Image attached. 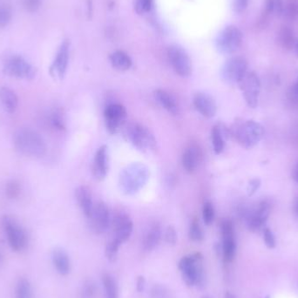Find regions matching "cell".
<instances>
[{"mask_svg":"<svg viewBox=\"0 0 298 298\" xmlns=\"http://www.w3.org/2000/svg\"><path fill=\"white\" fill-rule=\"evenodd\" d=\"M13 141L19 152L30 157H42L46 152L45 140L33 129H19L14 134Z\"/></svg>","mask_w":298,"mask_h":298,"instance_id":"6da1fadb","label":"cell"},{"mask_svg":"<svg viewBox=\"0 0 298 298\" xmlns=\"http://www.w3.org/2000/svg\"><path fill=\"white\" fill-rule=\"evenodd\" d=\"M230 134L242 147L250 149L257 146L261 141L264 134V129L256 120H241L236 121L232 126Z\"/></svg>","mask_w":298,"mask_h":298,"instance_id":"7a4b0ae2","label":"cell"},{"mask_svg":"<svg viewBox=\"0 0 298 298\" xmlns=\"http://www.w3.org/2000/svg\"><path fill=\"white\" fill-rule=\"evenodd\" d=\"M182 278L188 286H199L204 281L203 256L200 253L182 257L179 262Z\"/></svg>","mask_w":298,"mask_h":298,"instance_id":"3957f363","label":"cell"},{"mask_svg":"<svg viewBox=\"0 0 298 298\" xmlns=\"http://www.w3.org/2000/svg\"><path fill=\"white\" fill-rule=\"evenodd\" d=\"M127 136L133 145L141 151H149L155 148V135L145 126L132 123L127 129Z\"/></svg>","mask_w":298,"mask_h":298,"instance_id":"277c9868","label":"cell"},{"mask_svg":"<svg viewBox=\"0 0 298 298\" xmlns=\"http://www.w3.org/2000/svg\"><path fill=\"white\" fill-rule=\"evenodd\" d=\"M147 180V170L144 166L134 165L120 176V186L127 194L136 193Z\"/></svg>","mask_w":298,"mask_h":298,"instance_id":"5b68a950","label":"cell"},{"mask_svg":"<svg viewBox=\"0 0 298 298\" xmlns=\"http://www.w3.org/2000/svg\"><path fill=\"white\" fill-rule=\"evenodd\" d=\"M238 85L247 106L251 108H257L261 92V81L257 73L246 72Z\"/></svg>","mask_w":298,"mask_h":298,"instance_id":"8992f818","label":"cell"},{"mask_svg":"<svg viewBox=\"0 0 298 298\" xmlns=\"http://www.w3.org/2000/svg\"><path fill=\"white\" fill-rule=\"evenodd\" d=\"M3 227L12 251H23L27 244V237L22 227L11 216L3 218Z\"/></svg>","mask_w":298,"mask_h":298,"instance_id":"52a82bcc","label":"cell"},{"mask_svg":"<svg viewBox=\"0 0 298 298\" xmlns=\"http://www.w3.org/2000/svg\"><path fill=\"white\" fill-rule=\"evenodd\" d=\"M242 32L237 27L230 26L219 34L216 45L221 54H230L238 50L242 45Z\"/></svg>","mask_w":298,"mask_h":298,"instance_id":"ba28073f","label":"cell"},{"mask_svg":"<svg viewBox=\"0 0 298 298\" xmlns=\"http://www.w3.org/2000/svg\"><path fill=\"white\" fill-rule=\"evenodd\" d=\"M6 74L18 79L32 80L35 77L36 71L31 64L19 56L11 57L4 65Z\"/></svg>","mask_w":298,"mask_h":298,"instance_id":"9c48e42d","label":"cell"},{"mask_svg":"<svg viewBox=\"0 0 298 298\" xmlns=\"http://www.w3.org/2000/svg\"><path fill=\"white\" fill-rule=\"evenodd\" d=\"M247 72V62L242 57L227 60L221 68V77L227 83L238 84Z\"/></svg>","mask_w":298,"mask_h":298,"instance_id":"30bf717a","label":"cell"},{"mask_svg":"<svg viewBox=\"0 0 298 298\" xmlns=\"http://www.w3.org/2000/svg\"><path fill=\"white\" fill-rule=\"evenodd\" d=\"M221 236H222V256L224 262H232L236 256V244L235 240V232L232 221L224 220L221 225Z\"/></svg>","mask_w":298,"mask_h":298,"instance_id":"8fae6325","label":"cell"},{"mask_svg":"<svg viewBox=\"0 0 298 298\" xmlns=\"http://www.w3.org/2000/svg\"><path fill=\"white\" fill-rule=\"evenodd\" d=\"M104 118L106 126L111 134H115L124 124L127 119V110L121 104L113 103L105 108Z\"/></svg>","mask_w":298,"mask_h":298,"instance_id":"7c38bea8","label":"cell"},{"mask_svg":"<svg viewBox=\"0 0 298 298\" xmlns=\"http://www.w3.org/2000/svg\"><path fill=\"white\" fill-rule=\"evenodd\" d=\"M168 58L173 70L182 77H188L192 72V63L184 50L177 46H172L168 50Z\"/></svg>","mask_w":298,"mask_h":298,"instance_id":"4fadbf2b","label":"cell"},{"mask_svg":"<svg viewBox=\"0 0 298 298\" xmlns=\"http://www.w3.org/2000/svg\"><path fill=\"white\" fill-rule=\"evenodd\" d=\"M112 227L113 231V238L122 244L130 238L134 229V224L129 215L124 213H119L113 217Z\"/></svg>","mask_w":298,"mask_h":298,"instance_id":"5bb4252c","label":"cell"},{"mask_svg":"<svg viewBox=\"0 0 298 298\" xmlns=\"http://www.w3.org/2000/svg\"><path fill=\"white\" fill-rule=\"evenodd\" d=\"M270 214V204L267 201H262L246 215L247 228L251 231H257L268 220Z\"/></svg>","mask_w":298,"mask_h":298,"instance_id":"9a60e30c","label":"cell"},{"mask_svg":"<svg viewBox=\"0 0 298 298\" xmlns=\"http://www.w3.org/2000/svg\"><path fill=\"white\" fill-rule=\"evenodd\" d=\"M91 224L95 232L104 233L110 226V215L108 206L103 202H98L93 206V213L91 215Z\"/></svg>","mask_w":298,"mask_h":298,"instance_id":"2e32d148","label":"cell"},{"mask_svg":"<svg viewBox=\"0 0 298 298\" xmlns=\"http://www.w3.org/2000/svg\"><path fill=\"white\" fill-rule=\"evenodd\" d=\"M194 106L195 109L203 117L210 119L215 116L217 112V106L215 100L208 93H197L194 96Z\"/></svg>","mask_w":298,"mask_h":298,"instance_id":"e0dca14e","label":"cell"},{"mask_svg":"<svg viewBox=\"0 0 298 298\" xmlns=\"http://www.w3.org/2000/svg\"><path fill=\"white\" fill-rule=\"evenodd\" d=\"M108 171V147L103 146L98 147L92 165V173L96 180L102 181L106 178Z\"/></svg>","mask_w":298,"mask_h":298,"instance_id":"ac0fdd59","label":"cell"},{"mask_svg":"<svg viewBox=\"0 0 298 298\" xmlns=\"http://www.w3.org/2000/svg\"><path fill=\"white\" fill-rule=\"evenodd\" d=\"M202 151L196 144H192L185 149L182 155V166L188 173L196 171L202 161Z\"/></svg>","mask_w":298,"mask_h":298,"instance_id":"d6986e66","label":"cell"},{"mask_svg":"<svg viewBox=\"0 0 298 298\" xmlns=\"http://www.w3.org/2000/svg\"><path fill=\"white\" fill-rule=\"evenodd\" d=\"M69 60V43L65 41L60 46V50L57 54L54 64L51 67V72L54 76L62 80L66 74Z\"/></svg>","mask_w":298,"mask_h":298,"instance_id":"ffe728a7","label":"cell"},{"mask_svg":"<svg viewBox=\"0 0 298 298\" xmlns=\"http://www.w3.org/2000/svg\"><path fill=\"white\" fill-rule=\"evenodd\" d=\"M75 197L77 200L78 204L81 207V210L83 212L86 217L90 219L92 213H93V203L92 199V194L89 189L85 186L78 187L75 191Z\"/></svg>","mask_w":298,"mask_h":298,"instance_id":"44dd1931","label":"cell"},{"mask_svg":"<svg viewBox=\"0 0 298 298\" xmlns=\"http://www.w3.org/2000/svg\"><path fill=\"white\" fill-rule=\"evenodd\" d=\"M154 97L161 108H164L168 113L173 115H177L179 113L178 103L175 97L167 93V91L162 89L155 90L154 92Z\"/></svg>","mask_w":298,"mask_h":298,"instance_id":"7402d4cb","label":"cell"},{"mask_svg":"<svg viewBox=\"0 0 298 298\" xmlns=\"http://www.w3.org/2000/svg\"><path fill=\"white\" fill-rule=\"evenodd\" d=\"M53 262L57 271L62 276H66L71 270V263L68 255L61 249H56L53 253Z\"/></svg>","mask_w":298,"mask_h":298,"instance_id":"603a6c76","label":"cell"},{"mask_svg":"<svg viewBox=\"0 0 298 298\" xmlns=\"http://www.w3.org/2000/svg\"><path fill=\"white\" fill-rule=\"evenodd\" d=\"M226 129L221 124L214 126L211 131V140L213 144V148L216 155H220L222 153L225 147V139L227 137Z\"/></svg>","mask_w":298,"mask_h":298,"instance_id":"cb8c5ba5","label":"cell"},{"mask_svg":"<svg viewBox=\"0 0 298 298\" xmlns=\"http://www.w3.org/2000/svg\"><path fill=\"white\" fill-rule=\"evenodd\" d=\"M0 102L7 113H14L18 108V97L8 87H2L0 89Z\"/></svg>","mask_w":298,"mask_h":298,"instance_id":"d4e9b609","label":"cell"},{"mask_svg":"<svg viewBox=\"0 0 298 298\" xmlns=\"http://www.w3.org/2000/svg\"><path fill=\"white\" fill-rule=\"evenodd\" d=\"M161 238V227L157 224H153L144 238V247L148 251L155 250V247L158 246Z\"/></svg>","mask_w":298,"mask_h":298,"instance_id":"484cf974","label":"cell"},{"mask_svg":"<svg viewBox=\"0 0 298 298\" xmlns=\"http://www.w3.org/2000/svg\"><path fill=\"white\" fill-rule=\"evenodd\" d=\"M112 66L119 71H127L132 66V60L130 57L124 52H115L110 56Z\"/></svg>","mask_w":298,"mask_h":298,"instance_id":"4316f807","label":"cell"},{"mask_svg":"<svg viewBox=\"0 0 298 298\" xmlns=\"http://www.w3.org/2000/svg\"><path fill=\"white\" fill-rule=\"evenodd\" d=\"M278 41L282 47L286 50H291L295 46V39L292 29L289 27H283L279 31Z\"/></svg>","mask_w":298,"mask_h":298,"instance_id":"83f0119b","label":"cell"},{"mask_svg":"<svg viewBox=\"0 0 298 298\" xmlns=\"http://www.w3.org/2000/svg\"><path fill=\"white\" fill-rule=\"evenodd\" d=\"M102 282L104 286L106 298H119L118 284L113 276L106 273L102 277Z\"/></svg>","mask_w":298,"mask_h":298,"instance_id":"f1b7e54d","label":"cell"},{"mask_svg":"<svg viewBox=\"0 0 298 298\" xmlns=\"http://www.w3.org/2000/svg\"><path fill=\"white\" fill-rule=\"evenodd\" d=\"M188 236H189L190 240L195 242H203V239H204V233H203V229L201 227L200 222L196 218H194L191 222Z\"/></svg>","mask_w":298,"mask_h":298,"instance_id":"f546056e","label":"cell"},{"mask_svg":"<svg viewBox=\"0 0 298 298\" xmlns=\"http://www.w3.org/2000/svg\"><path fill=\"white\" fill-rule=\"evenodd\" d=\"M17 298H33V290L29 281L21 279L18 281L16 287Z\"/></svg>","mask_w":298,"mask_h":298,"instance_id":"4dcf8cb0","label":"cell"},{"mask_svg":"<svg viewBox=\"0 0 298 298\" xmlns=\"http://www.w3.org/2000/svg\"><path fill=\"white\" fill-rule=\"evenodd\" d=\"M283 13L289 20H295L298 18V0H288Z\"/></svg>","mask_w":298,"mask_h":298,"instance_id":"1f68e13d","label":"cell"},{"mask_svg":"<svg viewBox=\"0 0 298 298\" xmlns=\"http://www.w3.org/2000/svg\"><path fill=\"white\" fill-rule=\"evenodd\" d=\"M50 123L57 130H64L66 129L65 119L63 116V113L60 109H54L52 111L50 115Z\"/></svg>","mask_w":298,"mask_h":298,"instance_id":"d6a6232c","label":"cell"},{"mask_svg":"<svg viewBox=\"0 0 298 298\" xmlns=\"http://www.w3.org/2000/svg\"><path fill=\"white\" fill-rule=\"evenodd\" d=\"M121 244L119 242H117L116 240H114L113 238L108 242V244L106 246L105 254H106L107 258L110 262L116 261L117 257H118V252H119V246Z\"/></svg>","mask_w":298,"mask_h":298,"instance_id":"836d02e7","label":"cell"},{"mask_svg":"<svg viewBox=\"0 0 298 298\" xmlns=\"http://www.w3.org/2000/svg\"><path fill=\"white\" fill-rule=\"evenodd\" d=\"M203 221L206 225H210L215 218V209L210 202H206L203 209Z\"/></svg>","mask_w":298,"mask_h":298,"instance_id":"e575fe53","label":"cell"},{"mask_svg":"<svg viewBox=\"0 0 298 298\" xmlns=\"http://www.w3.org/2000/svg\"><path fill=\"white\" fill-rule=\"evenodd\" d=\"M21 188L20 185L18 182L16 181H12V182H8L6 185V195L10 199H16L18 197L20 194Z\"/></svg>","mask_w":298,"mask_h":298,"instance_id":"d590c367","label":"cell"},{"mask_svg":"<svg viewBox=\"0 0 298 298\" xmlns=\"http://www.w3.org/2000/svg\"><path fill=\"white\" fill-rule=\"evenodd\" d=\"M12 18V11L10 7L3 5L0 6V27H6Z\"/></svg>","mask_w":298,"mask_h":298,"instance_id":"8d00e7d4","label":"cell"},{"mask_svg":"<svg viewBox=\"0 0 298 298\" xmlns=\"http://www.w3.org/2000/svg\"><path fill=\"white\" fill-rule=\"evenodd\" d=\"M95 285L94 283L87 281L84 284L81 291V298H93L95 295Z\"/></svg>","mask_w":298,"mask_h":298,"instance_id":"74e56055","label":"cell"},{"mask_svg":"<svg viewBox=\"0 0 298 298\" xmlns=\"http://www.w3.org/2000/svg\"><path fill=\"white\" fill-rule=\"evenodd\" d=\"M263 240L265 242V245L268 249H275L277 242H276V237H275L274 234L272 232L271 230H269L268 228H265L263 230Z\"/></svg>","mask_w":298,"mask_h":298,"instance_id":"f35d334b","label":"cell"},{"mask_svg":"<svg viewBox=\"0 0 298 298\" xmlns=\"http://www.w3.org/2000/svg\"><path fill=\"white\" fill-rule=\"evenodd\" d=\"M153 6V0H136L135 8L139 13L149 12Z\"/></svg>","mask_w":298,"mask_h":298,"instance_id":"ab89813d","label":"cell"},{"mask_svg":"<svg viewBox=\"0 0 298 298\" xmlns=\"http://www.w3.org/2000/svg\"><path fill=\"white\" fill-rule=\"evenodd\" d=\"M287 100L292 108H298V91L292 86L287 91Z\"/></svg>","mask_w":298,"mask_h":298,"instance_id":"60d3db41","label":"cell"},{"mask_svg":"<svg viewBox=\"0 0 298 298\" xmlns=\"http://www.w3.org/2000/svg\"><path fill=\"white\" fill-rule=\"evenodd\" d=\"M165 240L170 245H175L177 242V233L173 226L168 227L166 230Z\"/></svg>","mask_w":298,"mask_h":298,"instance_id":"b9f144b4","label":"cell"},{"mask_svg":"<svg viewBox=\"0 0 298 298\" xmlns=\"http://www.w3.org/2000/svg\"><path fill=\"white\" fill-rule=\"evenodd\" d=\"M153 298H168V291L164 287L155 286L152 289Z\"/></svg>","mask_w":298,"mask_h":298,"instance_id":"7bdbcfd3","label":"cell"},{"mask_svg":"<svg viewBox=\"0 0 298 298\" xmlns=\"http://www.w3.org/2000/svg\"><path fill=\"white\" fill-rule=\"evenodd\" d=\"M260 186H261V181L259 179L251 180L247 186L249 195H253L259 189Z\"/></svg>","mask_w":298,"mask_h":298,"instance_id":"ee69618b","label":"cell"},{"mask_svg":"<svg viewBox=\"0 0 298 298\" xmlns=\"http://www.w3.org/2000/svg\"><path fill=\"white\" fill-rule=\"evenodd\" d=\"M249 0H234V9L237 13L244 12L247 8Z\"/></svg>","mask_w":298,"mask_h":298,"instance_id":"f6af8a7d","label":"cell"},{"mask_svg":"<svg viewBox=\"0 0 298 298\" xmlns=\"http://www.w3.org/2000/svg\"><path fill=\"white\" fill-rule=\"evenodd\" d=\"M145 285H146L145 278L142 276H140L137 278V282H136V289H137L138 292H142L144 290V288H145Z\"/></svg>","mask_w":298,"mask_h":298,"instance_id":"bcb514c9","label":"cell"},{"mask_svg":"<svg viewBox=\"0 0 298 298\" xmlns=\"http://www.w3.org/2000/svg\"><path fill=\"white\" fill-rule=\"evenodd\" d=\"M39 0H27V8L31 11H34L38 8Z\"/></svg>","mask_w":298,"mask_h":298,"instance_id":"7dc6e473","label":"cell"},{"mask_svg":"<svg viewBox=\"0 0 298 298\" xmlns=\"http://www.w3.org/2000/svg\"><path fill=\"white\" fill-rule=\"evenodd\" d=\"M292 177L293 180L298 184V161L294 167V170H293Z\"/></svg>","mask_w":298,"mask_h":298,"instance_id":"c3c4849f","label":"cell"},{"mask_svg":"<svg viewBox=\"0 0 298 298\" xmlns=\"http://www.w3.org/2000/svg\"><path fill=\"white\" fill-rule=\"evenodd\" d=\"M224 298H236V296L235 295H233L232 293L227 292Z\"/></svg>","mask_w":298,"mask_h":298,"instance_id":"681fc988","label":"cell"},{"mask_svg":"<svg viewBox=\"0 0 298 298\" xmlns=\"http://www.w3.org/2000/svg\"><path fill=\"white\" fill-rule=\"evenodd\" d=\"M294 48H295V54H296V55H297L298 57V39L297 40H295V46H294Z\"/></svg>","mask_w":298,"mask_h":298,"instance_id":"f907efd6","label":"cell"},{"mask_svg":"<svg viewBox=\"0 0 298 298\" xmlns=\"http://www.w3.org/2000/svg\"><path fill=\"white\" fill-rule=\"evenodd\" d=\"M292 87L295 88V90H297L298 91V76L296 78V81H295V83L293 84Z\"/></svg>","mask_w":298,"mask_h":298,"instance_id":"816d5d0a","label":"cell"},{"mask_svg":"<svg viewBox=\"0 0 298 298\" xmlns=\"http://www.w3.org/2000/svg\"><path fill=\"white\" fill-rule=\"evenodd\" d=\"M295 210L296 213L298 214V197L296 198V200H295Z\"/></svg>","mask_w":298,"mask_h":298,"instance_id":"f5cc1de1","label":"cell"},{"mask_svg":"<svg viewBox=\"0 0 298 298\" xmlns=\"http://www.w3.org/2000/svg\"><path fill=\"white\" fill-rule=\"evenodd\" d=\"M202 298H210V297H209V296H203V297Z\"/></svg>","mask_w":298,"mask_h":298,"instance_id":"db71d44e","label":"cell"},{"mask_svg":"<svg viewBox=\"0 0 298 298\" xmlns=\"http://www.w3.org/2000/svg\"><path fill=\"white\" fill-rule=\"evenodd\" d=\"M265 298H270V297H269V296H268V295H267V296H266Z\"/></svg>","mask_w":298,"mask_h":298,"instance_id":"11a10c76","label":"cell"}]
</instances>
